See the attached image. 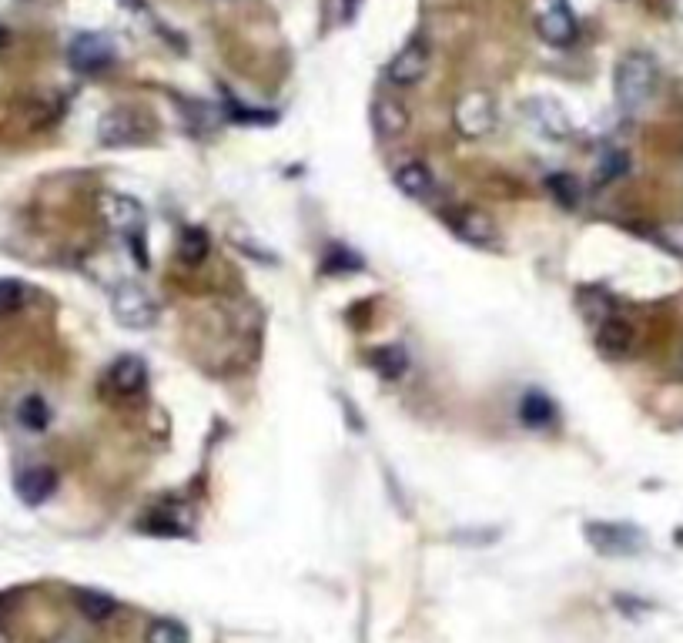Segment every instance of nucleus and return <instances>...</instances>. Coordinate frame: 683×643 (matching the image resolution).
<instances>
[{"label":"nucleus","instance_id":"nucleus-1","mask_svg":"<svg viewBox=\"0 0 683 643\" xmlns=\"http://www.w3.org/2000/svg\"><path fill=\"white\" fill-rule=\"evenodd\" d=\"M657 81H660V71L650 54H640V51L627 54L617 64V84H613V88H617L620 108H627V111L643 108V104L653 98V91H657Z\"/></svg>","mask_w":683,"mask_h":643},{"label":"nucleus","instance_id":"nucleus-2","mask_svg":"<svg viewBox=\"0 0 683 643\" xmlns=\"http://www.w3.org/2000/svg\"><path fill=\"white\" fill-rule=\"evenodd\" d=\"M111 309H114V319L121 325H128V329H148V325H155V319H158L155 299H151L148 289L138 282L118 285L111 295Z\"/></svg>","mask_w":683,"mask_h":643},{"label":"nucleus","instance_id":"nucleus-3","mask_svg":"<svg viewBox=\"0 0 683 643\" xmlns=\"http://www.w3.org/2000/svg\"><path fill=\"white\" fill-rule=\"evenodd\" d=\"M452 121L463 138H486L489 131L496 128V101L489 91H466L463 98L456 101V111H452Z\"/></svg>","mask_w":683,"mask_h":643},{"label":"nucleus","instance_id":"nucleus-4","mask_svg":"<svg viewBox=\"0 0 683 643\" xmlns=\"http://www.w3.org/2000/svg\"><path fill=\"white\" fill-rule=\"evenodd\" d=\"M586 540L603 556H630L643 550V543H647L643 540V530L627 523H590L586 526Z\"/></svg>","mask_w":683,"mask_h":643},{"label":"nucleus","instance_id":"nucleus-5","mask_svg":"<svg viewBox=\"0 0 683 643\" xmlns=\"http://www.w3.org/2000/svg\"><path fill=\"white\" fill-rule=\"evenodd\" d=\"M67 61L78 74H101L114 61V44L104 34H78L67 47Z\"/></svg>","mask_w":683,"mask_h":643},{"label":"nucleus","instance_id":"nucleus-6","mask_svg":"<svg viewBox=\"0 0 683 643\" xmlns=\"http://www.w3.org/2000/svg\"><path fill=\"white\" fill-rule=\"evenodd\" d=\"M144 134V124L134 111L128 108H114L101 118L98 124V141L104 148H124V145H138Z\"/></svg>","mask_w":683,"mask_h":643},{"label":"nucleus","instance_id":"nucleus-7","mask_svg":"<svg viewBox=\"0 0 683 643\" xmlns=\"http://www.w3.org/2000/svg\"><path fill=\"white\" fill-rule=\"evenodd\" d=\"M429 67V44L422 37H412V41L402 47V51L389 61V81L399 84V88H409V84L422 81Z\"/></svg>","mask_w":683,"mask_h":643},{"label":"nucleus","instance_id":"nucleus-8","mask_svg":"<svg viewBox=\"0 0 683 643\" xmlns=\"http://www.w3.org/2000/svg\"><path fill=\"white\" fill-rule=\"evenodd\" d=\"M144 386H148V366H144L138 355H121V359L111 362V369H108V389L118 399L141 396Z\"/></svg>","mask_w":683,"mask_h":643},{"label":"nucleus","instance_id":"nucleus-9","mask_svg":"<svg viewBox=\"0 0 683 643\" xmlns=\"http://www.w3.org/2000/svg\"><path fill=\"white\" fill-rule=\"evenodd\" d=\"M101 215L108 228L121 235H138L144 225V208L131 195H101Z\"/></svg>","mask_w":683,"mask_h":643},{"label":"nucleus","instance_id":"nucleus-10","mask_svg":"<svg viewBox=\"0 0 683 643\" xmlns=\"http://www.w3.org/2000/svg\"><path fill=\"white\" fill-rule=\"evenodd\" d=\"M536 27H540V37L546 44L553 47H566L576 41V17L570 14V7L563 4V0H556V4H550L546 11L540 14V21H536Z\"/></svg>","mask_w":683,"mask_h":643},{"label":"nucleus","instance_id":"nucleus-11","mask_svg":"<svg viewBox=\"0 0 683 643\" xmlns=\"http://www.w3.org/2000/svg\"><path fill=\"white\" fill-rule=\"evenodd\" d=\"M633 325L627 319H620V315H606V319L596 325V349L603 355H610V359H623V355H630L633 349Z\"/></svg>","mask_w":683,"mask_h":643},{"label":"nucleus","instance_id":"nucleus-12","mask_svg":"<svg viewBox=\"0 0 683 643\" xmlns=\"http://www.w3.org/2000/svg\"><path fill=\"white\" fill-rule=\"evenodd\" d=\"M452 228H456V235L463 238L469 245H493L499 232H496V222L486 215V211L479 208H466V211H456V218H452Z\"/></svg>","mask_w":683,"mask_h":643},{"label":"nucleus","instance_id":"nucleus-13","mask_svg":"<svg viewBox=\"0 0 683 643\" xmlns=\"http://www.w3.org/2000/svg\"><path fill=\"white\" fill-rule=\"evenodd\" d=\"M54 489H57V473L51 466H31L17 476V496L27 506H41L47 496H54Z\"/></svg>","mask_w":683,"mask_h":643},{"label":"nucleus","instance_id":"nucleus-14","mask_svg":"<svg viewBox=\"0 0 683 643\" xmlns=\"http://www.w3.org/2000/svg\"><path fill=\"white\" fill-rule=\"evenodd\" d=\"M372 128L379 138H399L409 128V111L402 101L392 98H375L372 104Z\"/></svg>","mask_w":683,"mask_h":643},{"label":"nucleus","instance_id":"nucleus-15","mask_svg":"<svg viewBox=\"0 0 683 643\" xmlns=\"http://www.w3.org/2000/svg\"><path fill=\"white\" fill-rule=\"evenodd\" d=\"M396 185H399L402 195L419 198V201L436 195V178H432L426 161H406V165H399L396 168Z\"/></svg>","mask_w":683,"mask_h":643},{"label":"nucleus","instance_id":"nucleus-16","mask_svg":"<svg viewBox=\"0 0 683 643\" xmlns=\"http://www.w3.org/2000/svg\"><path fill=\"white\" fill-rule=\"evenodd\" d=\"M526 118H533V124L540 128L546 138H566L570 134V118L563 114V108L556 101H529L526 104Z\"/></svg>","mask_w":683,"mask_h":643},{"label":"nucleus","instance_id":"nucleus-17","mask_svg":"<svg viewBox=\"0 0 683 643\" xmlns=\"http://www.w3.org/2000/svg\"><path fill=\"white\" fill-rule=\"evenodd\" d=\"M369 366L379 372L382 379H399L402 372L409 369V355L402 345H379V349L369 355Z\"/></svg>","mask_w":683,"mask_h":643},{"label":"nucleus","instance_id":"nucleus-18","mask_svg":"<svg viewBox=\"0 0 683 643\" xmlns=\"http://www.w3.org/2000/svg\"><path fill=\"white\" fill-rule=\"evenodd\" d=\"M208 252H211V238H208L205 228L191 225V228H185V232H181V238H178V258L185 265H201L208 258Z\"/></svg>","mask_w":683,"mask_h":643},{"label":"nucleus","instance_id":"nucleus-19","mask_svg":"<svg viewBox=\"0 0 683 643\" xmlns=\"http://www.w3.org/2000/svg\"><path fill=\"white\" fill-rule=\"evenodd\" d=\"M519 419L526 426H550L553 422V402L543 396V392H526L523 402H519Z\"/></svg>","mask_w":683,"mask_h":643},{"label":"nucleus","instance_id":"nucleus-20","mask_svg":"<svg viewBox=\"0 0 683 643\" xmlns=\"http://www.w3.org/2000/svg\"><path fill=\"white\" fill-rule=\"evenodd\" d=\"M78 607L88 620H108L114 610H118V600L108 597V593L101 590H78Z\"/></svg>","mask_w":683,"mask_h":643},{"label":"nucleus","instance_id":"nucleus-21","mask_svg":"<svg viewBox=\"0 0 683 643\" xmlns=\"http://www.w3.org/2000/svg\"><path fill=\"white\" fill-rule=\"evenodd\" d=\"M17 419H21V426L31 429V433H44L47 422H51V409H47V402L41 396H27L21 406H17Z\"/></svg>","mask_w":683,"mask_h":643},{"label":"nucleus","instance_id":"nucleus-22","mask_svg":"<svg viewBox=\"0 0 683 643\" xmlns=\"http://www.w3.org/2000/svg\"><path fill=\"white\" fill-rule=\"evenodd\" d=\"M546 188H550V195L560 201L563 208H576V201H580V181L573 175H550L546 178Z\"/></svg>","mask_w":683,"mask_h":643},{"label":"nucleus","instance_id":"nucleus-23","mask_svg":"<svg viewBox=\"0 0 683 643\" xmlns=\"http://www.w3.org/2000/svg\"><path fill=\"white\" fill-rule=\"evenodd\" d=\"M144 643H188V630L175 620H155L144 633Z\"/></svg>","mask_w":683,"mask_h":643},{"label":"nucleus","instance_id":"nucleus-24","mask_svg":"<svg viewBox=\"0 0 683 643\" xmlns=\"http://www.w3.org/2000/svg\"><path fill=\"white\" fill-rule=\"evenodd\" d=\"M627 168H630L627 151H606V155L600 158V168H596V181H600V185H606V181H617L620 175H627Z\"/></svg>","mask_w":683,"mask_h":643},{"label":"nucleus","instance_id":"nucleus-25","mask_svg":"<svg viewBox=\"0 0 683 643\" xmlns=\"http://www.w3.org/2000/svg\"><path fill=\"white\" fill-rule=\"evenodd\" d=\"M27 299V289L14 278H0V312H14L21 309Z\"/></svg>","mask_w":683,"mask_h":643},{"label":"nucleus","instance_id":"nucleus-26","mask_svg":"<svg viewBox=\"0 0 683 643\" xmlns=\"http://www.w3.org/2000/svg\"><path fill=\"white\" fill-rule=\"evenodd\" d=\"M355 268H362V262L352 252L339 248V245H335L332 252L325 255V272H355Z\"/></svg>","mask_w":683,"mask_h":643},{"label":"nucleus","instance_id":"nucleus-27","mask_svg":"<svg viewBox=\"0 0 683 643\" xmlns=\"http://www.w3.org/2000/svg\"><path fill=\"white\" fill-rule=\"evenodd\" d=\"M7 47V27H0V51Z\"/></svg>","mask_w":683,"mask_h":643},{"label":"nucleus","instance_id":"nucleus-28","mask_svg":"<svg viewBox=\"0 0 683 643\" xmlns=\"http://www.w3.org/2000/svg\"><path fill=\"white\" fill-rule=\"evenodd\" d=\"M61 643H78V640H61Z\"/></svg>","mask_w":683,"mask_h":643}]
</instances>
